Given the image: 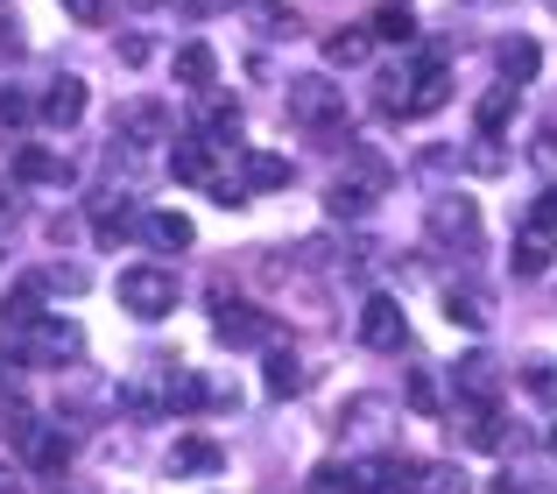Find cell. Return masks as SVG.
<instances>
[{
    "label": "cell",
    "mask_w": 557,
    "mask_h": 494,
    "mask_svg": "<svg viewBox=\"0 0 557 494\" xmlns=\"http://www.w3.org/2000/svg\"><path fill=\"white\" fill-rule=\"evenodd\" d=\"M445 99H451L445 64H423V71H409L403 85H381V107H388V113H403V121H423V113H437Z\"/></svg>",
    "instance_id": "obj_5"
},
{
    "label": "cell",
    "mask_w": 557,
    "mask_h": 494,
    "mask_svg": "<svg viewBox=\"0 0 557 494\" xmlns=\"http://www.w3.org/2000/svg\"><path fill=\"white\" fill-rule=\"evenodd\" d=\"M57 8H64L71 22H85V28H92V22H107V8H113V0H57Z\"/></svg>",
    "instance_id": "obj_37"
},
{
    "label": "cell",
    "mask_w": 557,
    "mask_h": 494,
    "mask_svg": "<svg viewBox=\"0 0 557 494\" xmlns=\"http://www.w3.org/2000/svg\"><path fill=\"white\" fill-rule=\"evenodd\" d=\"M261 382H269V396H297V388L311 382V368H304L297 354H269V374H261Z\"/></svg>",
    "instance_id": "obj_23"
},
{
    "label": "cell",
    "mask_w": 557,
    "mask_h": 494,
    "mask_svg": "<svg viewBox=\"0 0 557 494\" xmlns=\"http://www.w3.org/2000/svg\"><path fill=\"white\" fill-rule=\"evenodd\" d=\"M283 107H289V121H297V127L339 141V127H346V92H339V78H289Z\"/></svg>",
    "instance_id": "obj_3"
},
{
    "label": "cell",
    "mask_w": 557,
    "mask_h": 494,
    "mask_svg": "<svg viewBox=\"0 0 557 494\" xmlns=\"http://www.w3.org/2000/svg\"><path fill=\"white\" fill-rule=\"evenodd\" d=\"M198 396H205V388L190 382L184 368H170V360H156V368L135 374V382H121V403L141 417V424H149V417H177V410H190Z\"/></svg>",
    "instance_id": "obj_1"
},
{
    "label": "cell",
    "mask_w": 557,
    "mask_h": 494,
    "mask_svg": "<svg viewBox=\"0 0 557 494\" xmlns=\"http://www.w3.org/2000/svg\"><path fill=\"white\" fill-rule=\"evenodd\" d=\"M451 374H459V388H466V396H494V360H487V354H466Z\"/></svg>",
    "instance_id": "obj_28"
},
{
    "label": "cell",
    "mask_w": 557,
    "mask_h": 494,
    "mask_svg": "<svg viewBox=\"0 0 557 494\" xmlns=\"http://www.w3.org/2000/svg\"><path fill=\"white\" fill-rule=\"evenodd\" d=\"M22 121H28V99L14 92V85H0V135H14Z\"/></svg>",
    "instance_id": "obj_36"
},
{
    "label": "cell",
    "mask_w": 557,
    "mask_h": 494,
    "mask_svg": "<svg viewBox=\"0 0 557 494\" xmlns=\"http://www.w3.org/2000/svg\"><path fill=\"white\" fill-rule=\"evenodd\" d=\"M508 113H516V85H494V92H487V99L473 107L480 135H502V127H508Z\"/></svg>",
    "instance_id": "obj_25"
},
{
    "label": "cell",
    "mask_w": 557,
    "mask_h": 494,
    "mask_svg": "<svg viewBox=\"0 0 557 494\" xmlns=\"http://www.w3.org/2000/svg\"><path fill=\"white\" fill-rule=\"evenodd\" d=\"M226 467V453H219L212 439H177L170 445V473H219Z\"/></svg>",
    "instance_id": "obj_21"
},
{
    "label": "cell",
    "mask_w": 557,
    "mask_h": 494,
    "mask_svg": "<svg viewBox=\"0 0 557 494\" xmlns=\"http://www.w3.org/2000/svg\"><path fill=\"white\" fill-rule=\"evenodd\" d=\"M368 50H374L368 28H339V36H325V64H360Z\"/></svg>",
    "instance_id": "obj_27"
},
{
    "label": "cell",
    "mask_w": 557,
    "mask_h": 494,
    "mask_svg": "<svg viewBox=\"0 0 557 494\" xmlns=\"http://www.w3.org/2000/svg\"><path fill=\"white\" fill-rule=\"evenodd\" d=\"M255 22H261V36H297V14H289V8H275V0H261V8H255Z\"/></svg>",
    "instance_id": "obj_35"
},
{
    "label": "cell",
    "mask_w": 557,
    "mask_h": 494,
    "mask_svg": "<svg viewBox=\"0 0 557 494\" xmlns=\"http://www.w3.org/2000/svg\"><path fill=\"white\" fill-rule=\"evenodd\" d=\"M0 212H8V184H0Z\"/></svg>",
    "instance_id": "obj_39"
},
{
    "label": "cell",
    "mask_w": 557,
    "mask_h": 494,
    "mask_svg": "<svg viewBox=\"0 0 557 494\" xmlns=\"http://www.w3.org/2000/svg\"><path fill=\"white\" fill-rule=\"evenodd\" d=\"M212 332L226 346H255V339H269V318H261L255 304H219V311H212Z\"/></svg>",
    "instance_id": "obj_11"
},
{
    "label": "cell",
    "mask_w": 557,
    "mask_h": 494,
    "mask_svg": "<svg viewBox=\"0 0 557 494\" xmlns=\"http://www.w3.org/2000/svg\"><path fill=\"white\" fill-rule=\"evenodd\" d=\"M522 388L544 396V403H557V368H550V360H522Z\"/></svg>",
    "instance_id": "obj_34"
},
{
    "label": "cell",
    "mask_w": 557,
    "mask_h": 494,
    "mask_svg": "<svg viewBox=\"0 0 557 494\" xmlns=\"http://www.w3.org/2000/svg\"><path fill=\"white\" fill-rule=\"evenodd\" d=\"M170 71H177V85H190V92H212V71H219L212 42H184V50L170 57Z\"/></svg>",
    "instance_id": "obj_18"
},
{
    "label": "cell",
    "mask_w": 557,
    "mask_h": 494,
    "mask_svg": "<svg viewBox=\"0 0 557 494\" xmlns=\"http://www.w3.org/2000/svg\"><path fill=\"white\" fill-rule=\"evenodd\" d=\"M135 226H141V212H135V198H127V192H107V198H92V234H99V247L127 240Z\"/></svg>",
    "instance_id": "obj_10"
},
{
    "label": "cell",
    "mask_w": 557,
    "mask_h": 494,
    "mask_svg": "<svg viewBox=\"0 0 557 494\" xmlns=\"http://www.w3.org/2000/svg\"><path fill=\"white\" fill-rule=\"evenodd\" d=\"M283 184H289V156H275V149H247L240 192H283Z\"/></svg>",
    "instance_id": "obj_15"
},
{
    "label": "cell",
    "mask_w": 557,
    "mask_h": 494,
    "mask_svg": "<svg viewBox=\"0 0 557 494\" xmlns=\"http://www.w3.org/2000/svg\"><path fill=\"white\" fill-rule=\"evenodd\" d=\"M170 170H177V184H212V141H205V135H177Z\"/></svg>",
    "instance_id": "obj_14"
},
{
    "label": "cell",
    "mask_w": 557,
    "mask_h": 494,
    "mask_svg": "<svg viewBox=\"0 0 557 494\" xmlns=\"http://www.w3.org/2000/svg\"><path fill=\"white\" fill-rule=\"evenodd\" d=\"M360 339H368V346H403L409 339L403 304H395V297H368V304H360Z\"/></svg>",
    "instance_id": "obj_9"
},
{
    "label": "cell",
    "mask_w": 557,
    "mask_h": 494,
    "mask_svg": "<svg viewBox=\"0 0 557 494\" xmlns=\"http://www.w3.org/2000/svg\"><path fill=\"white\" fill-rule=\"evenodd\" d=\"M14 177H22V184H71V163L50 156V149H22V156H14Z\"/></svg>",
    "instance_id": "obj_22"
},
{
    "label": "cell",
    "mask_w": 557,
    "mask_h": 494,
    "mask_svg": "<svg viewBox=\"0 0 557 494\" xmlns=\"http://www.w3.org/2000/svg\"><path fill=\"white\" fill-rule=\"evenodd\" d=\"M409 410L417 417H445V403H437V382L423 368H409Z\"/></svg>",
    "instance_id": "obj_32"
},
{
    "label": "cell",
    "mask_w": 557,
    "mask_h": 494,
    "mask_svg": "<svg viewBox=\"0 0 557 494\" xmlns=\"http://www.w3.org/2000/svg\"><path fill=\"white\" fill-rule=\"evenodd\" d=\"M42 121L50 127H78L85 121V78H57L50 92H42Z\"/></svg>",
    "instance_id": "obj_13"
},
{
    "label": "cell",
    "mask_w": 557,
    "mask_h": 494,
    "mask_svg": "<svg viewBox=\"0 0 557 494\" xmlns=\"http://www.w3.org/2000/svg\"><path fill=\"white\" fill-rule=\"evenodd\" d=\"M36 318H50V311H42V283H36V275H28V283H14L8 297H0V325L28 332V325H36Z\"/></svg>",
    "instance_id": "obj_16"
},
{
    "label": "cell",
    "mask_w": 557,
    "mask_h": 494,
    "mask_svg": "<svg viewBox=\"0 0 557 494\" xmlns=\"http://www.w3.org/2000/svg\"><path fill=\"white\" fill-rule=\"evenodd\" d=\"M113 127H121L135 149H149V141L170 135V107H163V99H127V107L113 113Z\"/></svg>",
    "instance_id": "obj_8"
},
{
    "label": "cell",
    "mask_w": 557,
    "mask_h": 494,
    "mask_svg": "<svg viewBox=\"0 0 557 494\" xmlns=\"http://www.w3.org/2000/svg\"><path fill=\"white\" fill-rule=\"evenodd\" d=\"M78 354H85V332L71 318H36L22 332V368H71Z\"/></svg>",
    "instance_id": "obj_4"
},
{
    "label": "cell",
    "mask_w": 557,
    "mask_h": 494,
    "mask_svg": "<svg viewBox=\"0 0 557 494\" xmlns=\"http://www.w3.org/2000/svg\"><path fill=\"white\" fill-rule=\"evenodd\" d=\"M445 318H451V325H466V332H480V325H487V297H480V289H451Z\"/></svg>",
    "instance_id": "obj_26"
},
{
    "label": "cell",
    "mask_w": 557,
    "mask_h": 494,
    "mask_svg": "<svg viewBox=\"0 0 557 494\" xmlns=\"http://www.w3.org/2000/svg\"><path fill=\"white\" fill-rule=\"evenodd\" d=\"M141 8H149V0H141Z\"/></svg>",
    "instance_id": "obj_40"
},
{
    "label": "cell",
    "mask_w": 557,
    "mask_h": 494,
    "mask_svg": "<svg viewBox=\"0 0 557 494\" xmlns=\"http://www.w3.org/2000/svg\"><path fill=\"white\" fill-rule=\"evenodd\" d=\"M304 494H360V473H354V467H318Z\"/></svg>",
    "instance_id": "obj_33"
},
{
    "label": "cell",
    "mask_w": 557,
    "mask_h": 494,
    "mask_svg": "<svg viewBox=\"0 0 557 494\" xmlns=\"http://www.w3.org/2000/svg\"><path fill=\"white\" fill-rule=\"evenodd\" d=\"M0 439H8V445H28V439H36V417H28L22 403H8V396H0Z\"/></svg>",
    "instance_id": "obj_31"
},
{
    "label": "cell",
    "mask_w": 557,
    "mask_h": 494,
    "mask_svg": "<svg viewBox=\"0 0 557 494\" xmlns=\"http://www.w3.org/2000/svg\"><path fill=\"white\" fill-rule=\"evenodd\" d=\"M368 36H388V42H409V36H417V22H409V8H403V0H388V8H381V14H374V28H368Z\"/></svg>",
    "instance_id": "obj_29"
},
{
    "label": "cell",
    "mask_w": 557,
    "mask_h": 494,
    "mask_svg": "<svg viewBox=\"0 0 557 494\" xmlns=\"http://www.w3.org/2000/svg\"><path fill=\"white\" fill-rule=\"evenodd\" d=\"M141 234L163 247V255H184V247L198 240V226H190L184 212H141Z\"/></svg>",
    "instance_id": "obj_20"
},
{
    "label": "cell",
    "mask_w": 557,
    "mask_h": 494,
    "mask_svg": "<svg viewBox=\"0 0 557 494\" xmlns=\"http://www.w3.org/2000/svg\"><path fill=\"white\" fill-rule=\"evenodd\" d=\"M403 494H473V481H466L451 459H431V467H409V487Z\"/></svg>",
    "instance_id": "obj_17"
},
{
    "label": "cell",
    "mask_w": 557,
    "mask_h": 494,
    "mask_svg": "<svg viewBox=\"0 0 557 494\" xmlns=\"http://www.w3.org/2000/svg\"><path fill=\"white\" fill-rule=\"evenodd\" d=\"M494 64H502V85H530L536 78V64H544V50H536V36H508L502 50H494Z\"/></svg>",
    "instance_id": "obj_12"
},
{
    "label": "cell",
    "mask_w": 557,
    "mask_h": 494,
    "mask_svg": "<svg viewBox=\"0 0 557 494\" xmlns=\"http://www.w3.org/2000/svg\"><path fill=\"white\" fill-rule=\"evenodd\" d=\"M508 261H516V275H544L550 269V247L536 240V234H522L516 247H508Z\"/></svg>",
    "instance_id": "obj_30"
},
{
    "label": "cell",
    "mask_w": 557,
    "mask_h": 494,
    "mask_svg": "<svg viewBox=\"0 0 557 494\" xmlns=\"http://www.w3.org/2000/svg\"><path fill=\"white\" fill-rule=\"evenodd\" d=\"M431 240L437 247H473L480 240V212H473V198H437L431 206Z\"/></svg>",
    "instance_id": "obj_7"
},
{
    "label": "cell",
    "mask_w": 557,
    "mask_h": 494,
    "mask_svg": "<svg viewBox=\"0 0 557 494\" xmlns=\"http://www.w3.org/2000/svg\"><path fill=\"white\" fill-rule=\"evenodd\" d=\"M451 431H459V445H473V453H502L508 445V424H502V410H494V396H466L459 410H451Z\"/></svg>",
    "instance_id": "obj_6"
},
{
    "label": "cell",
    "mask_w": 557,
    "mask_h": 494,
    "mask_svg": "<svg viewBox=\"0 0 557 494\" xmlns=\"http://www.w3.org/2000/svg\"><path fill=\"white\" fill-rule=\"evenodd\" d=\"M28 459H36V473H64L71 467V439L64 431H36V439H28Z\"/></svg>",
    "instance_id": "obj_24"
},
{
    "label": "cell",
    "mask_w": 557,
    "mask_h": 494,
    "mask_svg": "<svg viewBox=\"0 0 557 494\" xmlns=\"http://www.w3.org/2000/svg\"><path fill=\"white\" fill-rule=\"evenodd\" d=\"M113 297H121L127 318H141V325H156V318L177 311V275L156 269V261H135V269L113 275Z\"/></svg>",
    "instance_id": "obj_2"
},
{
    "label": "cell",
    "mask_w": 557,
    "mask_h": 494,
    "mask_svg": "<svg viewBox=\"0 0 557 494\" xmlns=\"http://www.w3.org/2000/svg\"><path fill=\"white\" fill-rule=\"evenodd\" d=\"M0 494H22V481H14V473H8V467H0Z\"/></svg>",
    "instance_id": "obj_38"
},
{
    "label": "cell",
    "mask_w": 557,
    "mask_h": 494,
    "mask_svg": "<svg viewBox=\"0 0 557 494\" xmlns=\"http://www.w3.org/2000/svg\"><path fill=\"white\" fill-rule=\"evenodd\" d=\"M550 445H557V439H550Z\"/></svg>",
    "instance_id": "obj_41"
},
{
    "label": "cell",
    "mask_w": 557,
    "mask_h": 494,
    "mask_svg": "<svg viewBox=\"0 0 557 494\" xmlns=\"http://www.w3.org/2000/svg\"><path fill=\"white\" fill-rule=\"evenodd\" d=\"M374 192H381L374 177H339V184L325 192V212H332V220H360V212L374 206Z\"/></svg>",
    "instance_id": "obj_19"
}]
</instances>
